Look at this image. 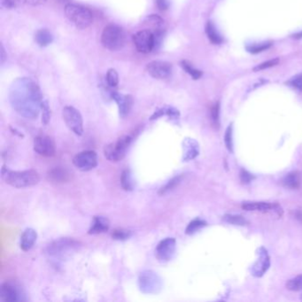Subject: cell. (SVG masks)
<instances>
[{
	"label": "cell",
	"mask_w": 302,
	"mask_h": 302,
	"mask_svg": "<svg viewBox=\"0 0 302 302\" xmlns=\"http://www.w3.org/2000/svg\"><path fill=\"white\" fill-rule=\"evenodd\" d=\"M10 101L21 115L34 119L38 115L43 100L38 85L29 78H21L13 82Z\"/></svg>",
	"instance_id": "cell-1"
},
{
	"label": "cell",
	"mask_w": 302,
	"mask_h": 302,
	"mask_svg": "<svg viewBox=\"0 0 302 302\" xmlns=\"http://www.w3.org/2000/svg\"><path fill=\"white\" fill-rule=\"evenodd\" d=\"M1 177L5 184L18 189L36 186L40 181L38 172L34 169L16 171L5 166L1 170Z\"/></svg>",
	"instance_id": "cell-2"
},
{
	"label": "cell",
	"mask_w": 302,
	"mask_h": 302,
	"mask_svg": "<svg viewBox=\"0 0 302 302\" xmlns=\"http://www.w3.org/2000/svg\"><path fill=\"white\" fill-rule=\"evenodd\" d=\"M125 42V32L121 27L115 24L105 27L101 35V43L106 49L113 52L119 51L124 47Z\"/></svg>",
	"instance_id": "cell-3"
},
{
	"label": "cell",
	"mask_w": 302,
	"mask_h": 302,
	"mask_svg": "<svg viewBox=\"0 0 302 302\" xmlns=\"http://www.w3.org/2000/svg\"><path fill=\"white\" fill-rule=\"evenodd\" d=\"M65 14L75 26L81 30L89 28L93 22V14L91 10L79 4H66Z\"/></svg>",
	"instance_id": "cell-4"
},
{
	"label": "cell",
	"mask_w": 302,
	"mask_h": 302,
	"mask_svg": "<svg viewBox=\"0 0 302 302\" xmlns=\"http://www.w3.org/2000/svg\"><path fill=\"white\" fill-rule=\"evenodd\" d=\"M79 243L73 238L64 237L52 242L46 248V254L54 259H63L76 251Z\"/></svg>",
	"instance_id": "cell-5"
},
{
	"label": "cell",
	"mask_w": 302,
	"mask_h": 302,
	"mask_svg": "<svg viewBox=\"0 0 302 302\" xmlns=\"http://www.w3.org/2000/svg\"><path fill=\"white\" fill-rule=\"evenodd\" d=\"M132 141L131 136L124 135L118 138L117 141L109 144L104 148L105 157L109 161L117 162L122 160L126 155V151L130 146Z\"/></svg>",
	"instance_id": "cell-6"
},
{
	"label": "cell",
	"mask_w": 302,
	"mask_h": 302,
	"mask_svg": "<svg viewBox=\"0 0 302 302\" xmlns=\"http://www.w3.org/2000/svg\"><path fill=\"white\" fill-rule=\"evenodd\" d=\"M138 285L140 291L147 294H155L162 289V280L155 272L144 270L138 276Z\"/></svg>",
	"instance_id": "cell-7"
},
{
	"label": "cell",
	"mask_w": 302,
	"mask_h": 302,
	"mask_svg": "<svg viewBox=\"0 0 302 302\" xmlns=\"http://www.w3.org/2000/svg\"><path fill=\"white\" fill-rule=\"evenodd\" d=\"M62 117L69 130L77 136L83 134V120L81 113L76 108L68 106L63 108Z\"/></svg>",
	"instance_id": "cell-8"
},
{
	"label": "cell",
	"mask_w": 302,
	"mask_h": 302,
	"mask_svg": "<svg viewBox=\"0 0 302 302\" xmlns=\"http://www.w3.org/2000/svg\"><path fill=\"white\" fill-rule=\"evenodd\" d=\"M73 164L82 172L91 171L98 166V154L91 150L81 151L74 157Z\"/></svg>",
	"instance_id": "cell-9"
},
{
	"label": "cell",
	"mask_w": 302,
	"mask_h": 302,
	"mask_svg": "<svg viewBox=\"0 0 302 302\" xmlns=\"http://www.w3.org/2000/svg\"><path fill=\"white\" fill-rule=\"evenodd\" d=\"M133 42L138 52L149 53L155 48V38L152 31L143 30L133 36Z\"/></svg>",
	"instance_id": "cell-10"
},
{
	"label": "cell",
	"mask_w": 302,
	"mask_h": 302,
	"mask_svg": "<svg viewBox=\"0 0 302 302\" xmlns=\"http://www.w3.org/2000/svg\"><path fill=\"white\" fill-rule=\"evenodd\" d=\"M0 299L5 302L26 301L25 294L21 286L13 282H5L2 284L0 288Z\"/></svg>",
	"instance_id": "cell-11"
},
{
	"label": "cell",
	"mask_w": 302,
	"mask_h": 302,
	"mask_svg": "<svg viewBox=\"0 0 302 302\" xmlns=\"http://www.w3.org/2000/svg\"><path fill=\"white\" fill-rule=\"evenodd\" d=\"M177 241L174 237H166L157 245L155 249V257L157 260L165 264L172 259L176 253Z\"/></svg>",
	"instance_id": "cell-12"
},
{
	"label": "cell",
	"mask_w": 302,
	"mask_h": 302,
	"mask_svg": "<svg viewBox=\"0 0 302 302\" xmlns=\"http://www.w3.org/2000/svg\"><path fill=\"white\" fill-rule=\"evenodd\" d=\"M34 151L43 157H53L56 153L55 142L49 136H38L35 138Z\"/></svg>",
	"instance_id": "cell-13"
},
{
	"label": "cell",
	"mask_w": 302,
	"mask_h": 302,
	"mask_svg": "<svg viewBox=\"0 0 302 302\" xmlns=\"http://www.w3.org/2000/svg\"><path fill=\"white\" fill-rule=\"evenodd\" d=\"M147 73L155 79H167L172 73V64L167 61H153L147 66Z\"/></svg>",
	"instance_id": "cell-14"
},
{
	"label": "cell",
	"mask_w": 302,
	"mask_h": 302,
	"mask_svg": "<svg viewBox=\"0 0 302 302\" xmlns=\"http://www.w3.org/2000/svg\"><path fill=\"white\" fill-rule=\"evenodd\" d=\"M258 259L252 267V274L257 277L264 276L270 266V260L268 252L264 248L261 247L257 252Z\"/></svg>",
	"instance_id": "cell-15"
},
{
	"label": "cell",
	"mask_w": 302,
	"mask_h": 302,
	"mask_svg": "<svg viewBox=\"0 0 302 302\" xmlns=\"http://www.w3.org/2000/svg\"><path fill=\"white\" fill-rule=\"evenodd\" d=\"M113 100L116 102L119 113L121 118H124L130 113L132 105H133V98L130 95H123L118 92L111 93Z\"/></svg>",
	"instance_id": "cell-16"
},
{
	"label": "cell",
	"mask_w": 302,
	"mask_h": 302,
	"mask_svg": "<svg viewBox=\"0 0 302 302\" xmlns=\"http://www.w3.org/2000/svg\"><path fill=\"white\" fill-rule=\"evenodd\" d=\"M242 208L246 211L268 212L270 210L276 211L278 215H282L281 207L276 204L268 202H256V201H246L242 204Z\"/></svg>",
	"instance_id": "cell-17"
},
{
	"label": "cell",
	"mask_w": 302,
	"mask_h": 302,
	"mask_svg": "<svg viewBox=\"0 0 302 302\" xmlns=\"http://www.w3.org/2000/svg\"><path fill=\"white\" fill-rule=\"evenodd\" d=\"M199 154V145L195 139L186 138L183 141V160H193Z\"/></svg>",
	"instance_id": "cell-18"
},
{
	"label": "cell",
	"mask_w": 302,
	"mask_h": 302,
	"mask_svg": "<svg viewBox=\"0 0 302 302\" xmlns=\"http://www.w3.org/2000/svg\"><path fill=\"white\" fill-rule=\"evenodd\" d=\"M109 228H110V222L108 220V218L105 216H94L88 233L91 235L105 233L108 231Z\"/></svg>",
	"instance_id": "cell-19"
},
{
	"label": "cell",
	"mask_w": 302,
	"mask_h": 302,
	"mask_svg": "<svg viewBox=\"0 0 302 302\" xmlns=\"http://www.w3.org/2000/svg\"><path fill=\"white\" fill-rule=\"evenodd\" d=\"M71 173L66 168L58 167L50 170L47 174L48 180L53 183H66L69 182L71 178Z\"/></svg>",
	"instance_id": "cell-20"
},
{
	"label": "cell",
	"mask_w": 302,
	"mask_h": 302,
	"mask_svg": "<svg viewBox=\"0 0 302 302\" xmlns=\"http://www.w3.org/2000/svg\"><path fill=\"white\" fill-rule=\"evenodd\" d=\"M38 238V233L35 229L29 228L26 229L21 237V248L24 252L31 250Z\"/></svg>",
	"instance_id": "cell-21"
},
{
	"label": "cell",
	"mask_w": 302,
	"mask_h": 302,
	"mask_svg": "<svg viewBox=\"0 0 302 302\" xmlns=\"http://www.w3.org/2000/svg\"><path fill=\"white\" fill-rule=\"evenodd\" d=\"M35 40L38 45L45 47L52 43L53 37L52 33L47 30H39L35 35Z\"/></svg>",
	"instance_id": "cell-22"
},
{
	"label": "cell",
	"mask_w": 302,
	"mask_h": 302,
	"mask_svg": "<svg viewBox=\"0 0 302 302\" xmlns=\"http://www.w3.org/2000/svg\"><path fill=\"white\" fill-rule=\"evenodd\" d=\"M283 185L290 189H297L301 186V177L300 174L296 171L287 174L283 178Z\"/></svg>",
	"instance_id": "cell-23"
},
{
	"label": "cell",
	"mask_w": 302,
	"mask_h": 302,
	"mask_svg": "<svg viewBox=\"0 0 302 302\" xmlns=\"http://www.w3.org/2000/svg\"><path fill=\"white\" fill-rule=\"evenodd\" d=\"M162 115H167L169 117L170 119H175L177 120L180 116V113L179 111L176 109V108H172V107H167V108H163L156 111L151 117V120H156L158 118L162 116Z\"/></svg>",
	"instance_id": "cell-24"
},
{
	"label": "cell",
	"mask_w": 302,
	"mask_h": 302,
	"mask_svg": "<svg viewBox=\"0 0 302 302\" xmlns=\"http://www.w3.org/2000/svg\"><path fill=\"white\" fill-rule=\"evenodd\" d=\"M121 186L122 189L127 191H131L134 190V180L132 177V174L129 169L123 170L121 175Z\"/></svg>",
	"instance_id": "cell-25"
},
{
	"label": "cell",
	"mask_w": 302,
	"mask_h": 302,
	"mask_svg": "<svg viewBox=\"0 0 302 302\" xmlns=\"http://www.w3.org/2000/svg\"><path fill=\"white\" fill-rule=\"evenodd\" d=\"M206 33H207V38L211 41L212 43L218 44V43L223 42V38H221L219 33L216 31V28L211 22H207V25H206Z\"/></svg>",
	"instance_id": "cell-26"
},
{
	"label": "cell",
	"mask_w": 302,
	"mask_h": 302,
	"mask_svg": "<svg viewBox=\"0 0 302 302\" xmlns=\"http://www.w3.org/2000/svg\"><path fill=\"white\" fill-rule=\"evenodd\" d=\"M181 181L182 176H177V177H173L172 179H170L164 186H162L160 188L159 191H158V194L164 195L166 193H168V191L175 189L181 183Z\"/></svg>",
	"instance_id": "cell-27"
},
{
	"label": "cell",
	"mask_w": 302,
	"mask_h": 302,
	"mask_svg": "<svg viewBox=\"0 0 302 302\" xmlns=\"http://www.w3.org/2000/svg\"><path fill=\"white\" fill-rule=\"evenodd\" d=\"M207 226V223L205 221L200 220V219H195V220L191 221L190 224L187 226V228L186 229V233L187 235H192L195 232H197L198 230Z\"/></svg>",
	"instance_id": "cell-28"
},
{
	"label": "cell",
	"mask_w": 302,
	"mask_h": 302,
	"mask_svg": "<svg viewBox=\"0 0 302 302\" xmlns=\"http://www.w3.org/2000/svg\"><path fill=\"white\" fill-rule=\"evenodd\" d=\"M224 221L230 225H238V226H244L248 224V222L243 216L238 215H225L224 216Z\"/></svg>",
	"instance_id": "cell-29"
},
{
	"label": "cell",
	"mask_w": 302,
	"mask_h": 302,
	"mask_svg": "<svg viewBox=\"0 0 302 302\" xmlns=\"http://www.w3.org/2000/svg\"><path fill=\"white\" fill-rule=\"evenodd\" d=\"M286 288L294 292L302 291V275H299L296 277L287 281Z\"/></svg>",
	"instance_id": "cell-30"
},
{
	"label": "cell",
	"mask_w": 302,
	"mask_h": 302,
	"mask_svg": "<svg viewBox=\"0 0 302 302\" xmlns=\"http://www.w3.org/2000/svg\"><path fill=\"white\" fill-rule=\"evenodd\" d=\"M181 66L184 70H186V73L189 74L190 76L193 78L194 80L199 79L202 76V73L199 70H198V69H194L188 61H182Z\"/></svg>",
	"instance_id": "cell-31"
},
{
	"label": "cell",
	"mask_w": 302,
	"mask_h": 302,
	"mask_svg": "<svg viewBox=\"0 0 302 302\" xmlns=\"http://www.w3.org/2000/svg\"><path fill=\"white\" fill-rule=\"evenodd\" d=\"M132 236V231L124 229H116L113 230L112 237L115 240H127Z\"/></svg>",
	"instance_id": "cell-32"
},
{
	"label": "cell",
	"mask_w": 302,
	"mask_h": 302,
	"mask_svg": "<svg viewBox=\"0 0 302 302\" xmlns=\"http://www.w3.org/2000/svg\"><path fill=\"white\" fill-rule=\"evenodd\" d=\"M107 82L108 86L115 87L119 83V76L117 73L116 70L113 69H110L107 74Z\"/></svg>",
	"instance_id": "cell-33"
},
{
	"label": "cell",
	"mask_w": 302,
	"mask_h": 302,
	"mask_svg": "<svg viewBox=\"0 0 302 302\" xmlns=\"http://www.w3.org/2000/svg\"><path fill=\"white\" fill-rule=\"evenodd\" d=\"M272 45V43L268 42V43H261L257 44H253L250 46H247L246 50L251 53H259V52H264L266 50H268V48Z\"/></svg>",
	"instance_id": "cell-34"
},
{
	"label": "cell",
	"mask_w": 302,
	"mask_h": 302,
	"mask_svg": "<svg viewBox=\"0 0 302 302\" xmlns=\"http://www.w3.org/2000/svg\"><path fill=\"white\" fill-rule=\"evenodd\" d=\"M41 109H42V122H43L44 125L48 124V122L51 119V110H50V107H49V104H48L46 100H43L42 103H41Z\"/></svg>",
	"instance_id": "cell-35"
},
{
	"label": "cell",
	"mask_w": 302,
	"mask_h": 302,
	"mask_svg": "<svg viewBox=\"0 0 302 302\" xmlns=\"http://www.w3.org/2000/svg\"><path fill=\"white\" fill-rule=\"evenodd\" d=\"M225 146L229 151H233V140H232V125H229L225 131Z\"/></svg>",
	"instance_id": "cell-36"
},
{
	"label": "cell",
	"mask_w": 302,
	"mask_h": 302,
	"mask_svg": "<svg viewBox=\"0 0 302 302\" xmlns=\"http://www.w3.org/2000/svg\"><path fill=\"white\" fill-rule=\"evenodd\" d=\"M219 117H220V105L216 103L211 108V120L213 124L216 127H219Z\"/></svg>",
	"instance_id": "cell-37"
},
{
	"label": "cell",
	"mask_w": 302,
	"mask_h": 302,
	"mask_svg": "<svg viewBox=\"0 0 302 302\" xmlns=\"http://www.w3.org/2000/svg\"><path fill=\"white\" fill-rule=\"evenodd\" d=\"M278 62H279V60H278V59H273V60L266 61V62H264V63L260 64V65L257 66V67H255L254 70H255V71H260V70L269 69V68H272V67H274V66L277 65Z\"/></svg>",
	"instance_id": "cell-38"
},
{
	"label": "cell",
	"mask_w": 302,
	"mask_h": 302,
	"mask_svg": "<svg viewBox=\"0 0 302 302\" xmlns=\"http://www.w3.org/2000/svg\"><path fill=\"white\" fill-rule=\"evenodd\" d=\"M288 84L292 87H294L295 89H297L299 91H302V74L292 78L288 82Z\"/></svg>",
	"instance_id": "cell-39"
},
{
	"label": "cell",
	"mask_w": 302,
	"mask_h": 302,
	"mask_svg": "<svg viewBox=\"0 0 302 302\" xmlns=\"http://www.w3.org/2000/svg\"><path fill=\"white\" fill-rule=\"evenodd\" d=\"M239 177H240V180H241L243 184H249L255 178V177L251 173L246 170V169H241L240 170Z\"/></svg>",
	"instance_id": "cell-40"
},
{
	"label": "cell",
	"mask_w": 302,
	"mask_h": 302,
	"mask_svg": "<svg viewBox=\"0 0 302 302\" xmlns=\"http://www.w3.org/2000/svg\"><path fill=\"white\" fill-rule=\"evenodd\" d=\"M18 1L20 3H22V4H27V5H32V6L42 5V4L47 3V0H18Z\"/></svg>",
	"instance_id": "cell-41"
},
{
	"label": "cell",
	"mask_w": 302,
	"mask_h": 302,
	"mask_svg": "<svg viewBox=\"0 0 302 302\" xmlns=\"http://www.w3.org/2000/svg\"><path fill=\"white\" fill-rule=\"evenodd\" d=\"M157 5L161 11H164L168 8V3L167 0H157Z\"/></svg>",
	"instance_id": "cell-42"
},
{
	"label": "cell",
	"mask_w": 302,
	"mask_h": 302,
	"mask_svg": "<svg viewBox=\"0 0 302 302\" xmlns=\"http://www.w3.org/2000/svg\"><path fill=\"white\" fill-rule=\"evenodd\" d=\"M5 60H6V55H5V52H4V46H3V44H1V64H3Z\"/></svg>",
	"instance_id": "cell-43"
},
{
	"label": "cell",
	"mask_w": 302,
	"mask_h": 302,
	"mask_svg": "<svg viewBox=\"0 0 302 302\" xmlns=\"http://www.w3.org/2000/svg\"><path fill=\"white\" fill-rule=\"evenodd\" d=\"M296 217L298 218L299 220L301 221L302 223V212L297 211L296 212Z\"/></svg>",
	"instance_id": "cell-44"
},
{
	"label": "cell",
	"mask_w": 302,
	"mask_h": 302,
	"mask_svg": "<svg viewBox=\"0 0 302 302\" xmlns=\"http://www.w3.org/2000/svg\"><path fill=\"white\" fill-rule=\"evenodd\" d=\"M294 38L295 39L302 38V31L299 32V33H297V34L294 35Z\"/></svg>",
	"instance_id": "cell-45"
},
{
	"label": "cell",
	"mask_w": 302,
	"mask_h": 302,
	"mask_svg": "<svg viewBox=\"0 0 302 302\" xmlns=\"http://www.w3.org/2000/svg\"><path fill=\"white\" fill-rule=\"evenodd\" d=\"M301 299H302V297H301Z\"/></svg>",
	"instance_id": "cell-46"
}]
</instances>
